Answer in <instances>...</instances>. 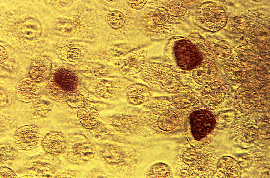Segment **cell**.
Returning a JSON list of instances; mask_svg holds the SVG:
<instances>
[{
    "label": "cell",
    "mask_w": 270,
    "mask_h": 178,
    "mask_svg": "<svg viewBox=\"0 0 270 178\" xmlns=\"http://www.w3.org/2000/svg\"><path fill=\"white\" fill-rule=\"evenodd\" d=\"M210 145L197 149L182 147L174 162L175 174L179 177H214L218 157Z\"/></svg>",
    "instance_id": "cell-1"
},
{
    "label": "cell",
    "mask_w": 270,
    "mask_h": 178,
    "mask_svg": "<svg viewBox=\"0 0 270 178\" xmlns=\"http://www.w3.org/2000/svg\"><path fill=\"white\" fill-rule=\"evenodd\" d=\"M216 124L214 115L206 109H197L188 114L184 131L190 146L199 149L208 145L215 134Z\"/></svg>",
    "instance_id": "cell-2"
},
{
    "label": "cell",
    "mask_w": 270,
    "mask_h": 178,
    "mask_svg": "<svg viewBox=\"0 0 270 178\" xmlns=\"http://www.w3.org/2000/svg\"><path fill=\"white\" fill-rule=\"evenodd\" d=\"M148 102V114L156 120L161 132L169 135L184 130L188 114L177 108L168 98H152Z\"/></svg>",
    "instance_id": "cell-3"
},
{
    "label": "cell",
    "mask_w": 270,
    "mask_h": 178,
    "mask_svg": "<svg viewBox=\"0 0 270 178\" xmlns=\"http://www.w3.org/2000/svg\"><path fill=\"white\" fill-rule=\"evenodd\" d=\"M166 53L180 69L190 71L204 61L206 56L190 37L175 36L170 38L166 47Z\"/></svg>",
    "instance_id": "cell-4"
},
{
    "label": "cell",
    "mask_w": 270,
    "mask_h": 178,
    "mask_svg": "<svg viewBox=\"0 0 270 178\" xmlns=\"http://www.w3.org/2000/svg\"><path fill=\"white\" fill-rule=\"evenodd\" d=\"M140 76L152 88L170 94L183 85L168 67L157 62L146 61Z\"/></svg>",
    "instance_id": "cell-5"
},
{
    "label": "cell",
    "mask_w": 270,
    "mask_h": 178,
    "mask_svg": "<svg viewBox=\"0 0 270 178\" xmlns=\"http://www.w3.org/2000/svg\"><path fill=\"white\" fill-rule=\"evenodd\" d=\"M226 17L224 10L217 4L207 2L201 4L196 10L195 20L197 25L207 31L214 32L225 25Z\"/></svg>",
    "instance_id": "cell-6"
},
{
    "label": "cell",
    "mask_w": 270,
    "mask_h": 178,
    "mask_svg": "<svg viewBox=\"0 0 270 178\" xmlns=\"http://www.w3.org/2000/svg\"><path fill=\"white\" fill-rule=\"evenodd\" d=\"M199 90L198 94L202 104L213 113L220 109L226 101L227 89L220 83L214 82Z\"/></svg>",
    "instance_id": "cell-7"
},
{
    "label": "cell",
    "mask_w": 270,
    "mask_h": 178,
    "mask_svg": "<svg viewBox=\"0 0 270 178\" xmlns=\"http://www.w3.org/2000/svg\"><path fill=\"white\" fill-rule=\"evenodd\" d=\"M252 114L243 115L239 117L232 129V136L244 142L254 140L261 135L260 128Z\"/></svg>",
    "instance_id": "cell-8"
},
{
    "label": "cell",
    "mask_w": 270,
    "mask_h": 178,
    "mask_svg": "<svg viewBox=\"0 0 270 178\" xmlns=\"http://www.w3.org/2000/svg\"><path fill=\"white\" fill-rule=\"evenodd\" d=\"M171 94L169 100L177 108L187 114L197 109H206L198 94L186 86H183Z\"/></svg>",
    "instance_id": "cell-9"
},
{
    "label": "cell",
    "mask_w": 270,
    "mask_h": 178,
    "mask_svg": "<svg viewBox=\"0 0 270 178\" xmlns=\"http://www.w3.org/2000/svg\"><path fill=\"white\" fill-rule=\"evenodd\" d=\"M233 100L234 108L243 115L252 114L265 109L260 103L259 96L254 91H239Z\"/></svg>",
    "instance_id": "cell-10"
},
{
    "label": "cell",
    "mask_w": 270,
    "mask_h": 178,
    "mask_svg": "<svg viewBox=\"0 0 270 178\" xmlns=\"http://www.w3.org/2000/svg\"><path fill=\"white\" fill-rule=\"evenodd\" d=\"M212 67L207 62L203 61L194 69L190 71L191 74L182 79V83L198 90L214 82L212 75Z\"/></svg>",
    "instance_id": "cell-11"
},
{
    "label": "cell",
    "mask_w": 270,
    "mask_h": 178,
    "mask_svg": "<svg viewBox=\"0 0 270 178\" xmlns=\"http://www.w3.org/2000/svg\"><path fill=\"white\" fill-rule=\"evenodd\" d=\"M14 139L16 146L20 149L31 150L39 146L41 136L37 126L28 125L21 127L17 130Z\"/></svg>",
    "instance_id": "cell-12"
},
{
    "label": "cell",
    "mask_w": 270,
    "mask_h": 178,
    "mask_svg": "<svg viewBox=\"0 0 270 178\" xmlns=\"http://www.w3.org/2000/svg\"><path fill=\"white\" fill-rule=\"evenodd\" d=\"M146 61L143 56L131 55L120 59L115 64L116 70L120 75L126 77L140 75Z\"/></svg>",
    "instance_id": "cell-13"
},
{
    "label": "cell",
    "mask_w": 270,
    "mask_h": 178,
    "mask_svg": "<svg viewBox=\"0 0 270 178\" xmlns=\"http://www.w3.org/2000/svg\"><path fill=\"white\" fill-rule=\"evenodd\" d=\"M124 92L128 102L137 105L149 101L152 98V93L150 88L147 86L138 83L130 84Z\"/></svg>",
    "instance_id": "cell-14"
},
{
    "label": "cell",
    "mask_w": 270,
    "mask_h": 178,
    "mask_svg": "<svg viewBox=\"0 0 270 178\" xmlns=\"http://www.w3.org/2000/svg\"><path fill=\"white\" fill-rule=\"evenodd\" d=\"M241 169L238 163L233 158L228 156L218 159L214 177H240Z\"/></svg>",
    "instance_id": "cell-15"
},
{
    "label": "cell",
    "mask_w": 270,
    "mask_h": 178,
    "mask_svg": "<svg viewBox=\"0 0 270 178\" xmlns=\"http://www.w3.org/2000/svg\"><path fill=\"white\" fill-rule=\"evenodd\" d=\"M51 61L48 57L38 58L32 62L30 67V77L36 82H42L48 79L51 73Z\"/></svg>",
    "instance_id": "cell-16"
},
{
    "label": "cell",
    "mask_w": 270,
    "mask_h": 178,
    "mask_svg": "<svg viewBox=\"0 0 270 178\" xmlns=\"http://www.w3.org/2000/svg\"><path fill=\"white\" fill-rule=\"evenodd\" d=\"M164 7L168 13V22L172 25L183 21L189 14L188 7L184 1H168Z\"/></svg>",
    "instance_id": "cell-17"
},
{
    "label": "cell",
    "mask_w": 270,
    "mask_h": 178,
    "mask_svg": "<svg viewBox=\"0 0 270 178\" xmlns=\"http://www.w3.org/2000/svg\"><path fill=\"white\" fill-rule=\"evenodd\" d=\"M40 89L37 83L30 77H27L20 82L17 86V92L21 101L30 102L35 100Z\"/></svg>",
    "instance_id": "cell-18"
},
{
    "label": "cell",
    "mask_w": 270,
    "mask_h": 178,
    "mask_svg": "<svg viewBox=\"0 0 270 178\" xmlns=\"http://www.w3.org/2000/svg\"><path fill=\"white\" fill-rule=\"evenodd\" d=\"M44 150L51 154L61 152L64 146V142L59 133L52 131L48 133L42 141Z\"/></svg>",
    "instance_id": "cell-19"
},
{
    "label": "cell",
    "mask_w": 270,
    "mask_h": 178,
    "mask_svg": "<svg viewBox=\"0 0 270 178\" xmlns=\"http://www.w3.org/2000/svg\"><path fill=\"white\" fill-rule=\"evenodd\" d=\"M77 116L83 125L90 128L94 127L97 123L99 114L93 108L84 106L78 110Z\"/></svg>",
    "instance_id": "cell-20"
},
{
    "label": "cell",
    "mask_w": 270,
    "mask_h": 178,
    "mask_svg": "<svg viewBox=\"0 0 270 178\" xmlns=\"http://www.w3.org/2000/svg\"><path fill=\"white\" fill-rule=\"evenodd\" d=\"M151 171L154 177L172 178L173 175L172 170L168 165L163 163H158L154 165Z\"/></svg>",
    "instance_id": "cell-21"
},
{
    "label": "cell",
    "mask_w": 270,
    "mask_h": 178,
    "mask_svg": "<svg viewBox=\"0 0 270 178\" xmlns=\"http://www.w3.org/2000/svg\"><path fill=\"white\" fill-rule=\"evenodd\" d=\"M107 21L111 27L117 29L121 27L124 25L126 18L121 12L115 11L111 12L108 14Z\"/></svg>",
    "instance_id": "cell-22"
},
{
    "label": "cell",
    "mask_w": 270,
    "mask_h": 178,
    "mask_svg": "<svg viewBox=\"0 0 270 178\" xmlns=\"http://www.w3.org/2000/svg\"><path fill=\"white\" fill-rule=\"evenodd\" d=\"M168 19L167 12L164 7H159L155 11L153 20L156 24L160 25H173L169 23Z\"/></svg>",
    "instance_id": "cell-23"
},
{
    "label": "cell",
    "mask_w": 270,
    "mask_h": 178,
    "mask_svg": "<svg viewBox=\"0 0 270 178\" xmlns=\"http://www.w3.org/2000/svg\"><path fill=\"white\" fill-rule=\"evenodd\" d=\"M1 155H2V158L11 159L15 156L17 151L13 147L8 145L1 147Z\"/></svg>",
    "instance_id": "cell-24"
},
{
    "label": "cell",
    "mask_w": 270,
    "mask_h": 178,
    "mask_svg": "<svg viewBox=\"0 0 270 178\" xmlns=\"http://www.w3.org/2000/svg\"><path fill=\"white\" fill-rule=\"evenodd\" d=\"M221 114L216 118V127H219L221 123V125L230 124L233 120V115L227 113Z\"/></svg>",
    "instance_id": "cell-25"
},
{
    "label": "cell",
    "mask_w": 270,
    "mask_h": 178,
    "mask_svg": "<svg viewBox=\"0 0 270 178\" xmlns=\"http://www.w3.org/2000/svg\"><path fill=\"white\" fill-rule=\"evenodd\" d=\"M126 1L131 8L137 10L143 8L146 2V1L144 0H127Z\"/></svg>",
    "instance_id": "cell-26"
},
{
    "label": "cell",
    "mask_w": 270,
    "mask_h": 178,
    "mask_svg": "<svg viewBox=\"0 0 270 178\" xmlns=\"http://www.w3.org/2000/svg\"><path fill=\"white\" fill-rule=\"evenodd\" d=\"M0 177H16V175L12 170L7 167L0 168Z\"/></svg>",
    "instance_id": "cell-27"
},
{
    "label": "cell",
    "mask_w": 270,
    "mask_h": 178,
    "mask_svg": "<svg viewBox=\"0 0 270 178\" xmlns=\"http://www.w3.org/2000/svg\"><path fill=\"white\" fill-rule=\"evenodd\" d=\"M80 55V53L79 50L76 49H73L70 50L68 53V57L72 59H75L78 58Z\"/></svg>",
    "instance_id": "cell-28"
},
{
    "label": "cell",
    "mask_w": 270,
    "mask_h": 178,
    "mask_svg": "<svg viewBox=\"0 0 270 178\" xmlns=\"http://www.w3.org/2000/svg\"><path fill=\"white\" fill-rule=\"evenodd\" d=\"M1 63H3L4 62L5 60L7 59V55L6 51L2 47L1 48Z\"/></svg>",
    "instance_id": "cell-29"
},
{
    "label": "cell",
    "mask_w": 270,
    "mask_h": 178,
    "mask_svg": "<svg viewBox=\"0 0 270 178\" xmlns=\"http://www.w3.org/2000/svg\"><path fill=\"white\" fill-rule=\"evenodd\" d=\"M109 1V2H110L112 1V2H114L115 1L112 0V1Z\"/></svg>",
    "instance_id": "cell-30"
}]
</instances>
